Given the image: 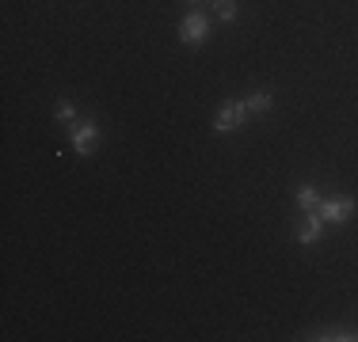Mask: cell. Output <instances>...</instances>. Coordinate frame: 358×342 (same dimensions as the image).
Masks as SVG:
<instances>
[{"mask_svg": "<svg viewBox=\"0 0 358 342\" xmlns=\"http://www.w3.org/2000/svg\"><path fill=\"white\" fill-rule=\"evenodd\" d=\"M317 213L324 217V225L339 228V225H347V221H351L355 213H358V202L351 198V194H336V198H320Z\"/></svg>", "mask_w": 358, "mask_h": 342, "instance_id": "obj_1", "label": "cell"}, {"mask_svg": "<svg viewBox=\"0 0 358 342\" xmlns=\"http://www.w3.org/2000/svg\"><path fill=\"white\" fill-rule=\"evenodd\" d=\"M244 118H248V103L244 99H225L217 107V118H214V133H236L244 126Z\"/></svg>", "mask_w": 358, "mask_h": 342, "instance_id": "obj_2", "label": "cell"}, {"mask_svg": "<svg viewBox=\"0 0 358 342\" xmlns=\"http://www.w3.org/2000/svg\"><path fill=\"white\" fill-rule=\"evenodd\" d=\"M176 34H179L183 46H202V42H210V20L202 12H187L183 20H179Z\"/></svg>", "mask_w": 358, "mask_h": 342, "instance_id": "obj_3", "label": "cell"}, {"mask_svg": "<svg viewBox=\"0 0 358 342\" xmlns=\"http://www.w3.org/2000/svg\"><path fill=\"white\" fill-rule=\"evenodd\" d=\"M69 137H73V152L92 156V152H96V144H99V126H96V118H76Z\"/></svg>", "mask_w": 358, "mask_h": 342, "instance_id": "obj_4", "label": "cell"}, {"mask_svg": "<svg viewBox=\"0 0 358 342\" xmlns=\"http://www.w3.org/2000/svg\"><path fill=\"white\" fill-rule=\"evenodd\" d=\"M324 228H328V225H324V217H320L317 209H313V213H301V228H297V244H301V247H313V244H317V239L324 236Z\"/></svg>", "mask_w": 358, "mask_h": 342, "instance_id": "obj_5", "label": "cell"}, {"mask_svg": "<svg viewBox=\"0 0 358 342\" xmlns=\"http://www.w3.org/2000/svg\"><path fill=\"white\" fill-rule=\"evenodd\" d=\"M320 198H324V194L317 191V183H305L301 191H297V209H301V213H313V209L320 205Z\"/></svg>", "mask_w": 358, "mask_h": 342, "instance_id": "obj_6", "label": "cell"}, {"mask_svg": "<svg viewBox=\"0 0 358 342\" xmlns=\"http://www.w3.org/2000/svg\"><path fill=\"white\" fill-rule=\"evenodd\" d=\"M313 339H320V342H358V331H351V327H324Z\"/></svg>", "mask_w": 358, "mask_h": 342, "instance_id": "obj_7", "label": "cell"}, {"mask_svg": "<svg viewBox=\"0 0 358 342\" xmlns=\"http://www.w3.org/2000/svg\"><path fill=\"white\" fill-rule=\"evenodd\" d=\"M244 103H248V114H267V110L275 107V96H271V91H252Z\"/></svg>", "mask_w": 358, "mask_h": 342, "instance_id": "obj_8", "label": "cell"}, {"mask_svg": "<svg viewBox=\"0 0 358 342\" xmlns=\"http://www.w3.org/2000/svg\"><path fill=\"white\" fill-rule=\"evenodd\" d=\"M214 15L221 23H233L236 15H241V4H236V0H214Z\"/></svg>", "mask_w": 358, "mask_h": 342, "instance_id": "obj_9", "label": "cell"}, {"mask_svg": "<svg viewBox=\"0 0 358 342\" xmlns=\"http://www.w3.org/2000/svg\"><path fill=\"white\" fill-rule=\"evenodd\" d=\"M54 118H57V122H73V118H76V107H73L69 99H57V107H54Z\"/></svg>", "mask_w": 358, "mask_h": 342, "instance_id": "obj_10", "label": "cell"}]
</instances>
